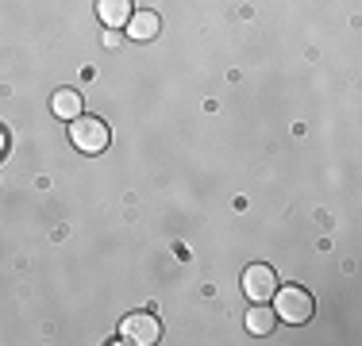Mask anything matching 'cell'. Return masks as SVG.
I'll use <instances>...</instances> for the list:
<instances>
[{"mask_svg":"<svg viewBox=\"0 0 362 346\" xmlns=\"http://www.w3.org/2000/svg\"><path fill=\"white\" fill-rule=\"evenodd\" d=\"M70 143L81 154H105L112 143V131L105 119H97V116H77L70 119Z\"/></svg>","mask_w":362,"mask_h":346,"instance_id":"1","label":"cell"},{"mask_svg":"<svg viewBox=\"0 0 362 346\" xmlns=\"http://www.w3.org/2000/svg\"><path fill=\"white\" fill-rule=\"evenodd\" d=\"M313 297H308L300 285H286V289H278V308H274V316L286 319V323H308L313 319Z\"/></svg>","mask_w":362,"mask_h":346,"instance_id":"2","label":"cell"},{"mask_svg":"<svg viewBox=\"0 0 362 346\" xmlns=\"http://www.w3.org/2000/svg\"><path fill=\"white\" fill-rule=\"evenodd\" d=\"M119 339H127L135 346H154L162 339V323L151 316V311H132V316L119 323Z\"/></svg>","mask_w":362,"mask_h":346,"instance_id":"3","label":"cell"},{"mask_svg":"<svg viewBox=\"0 0 362 346\" xmlns=\"http://www.w3.org/2000/svg\"><path fill=\"white\" fill-rule=\"evenodd\" d=\"M243 292H247V300H258V304H266V300L278 292V273L270 270V266H262V262H255V266H247L243 270Z\"/></svg>","mask_w":362,"mask_h":346,"instance_id":"4","label":"cell"},{"mask_svg":"<svg viewBox=\"0 0 362 346\" xmlns=\"http://www.w3.org/2000/svg\"><path fill=\"white\" fill-rule=\"evenodd\" d=\"M97 20L105 28H124L132 20V0H97Z\"/></svg>","mask_w":362,"mask_h":346,"instance_id":"5","label":"cell"},{"mask_svg":"<svg viewBox=\"0 0 362 346\" xmlns=\"http://www.w3.org/2000/svg\"><path fill=\"white\" fill-rule=\"evenodd\" d=\"M124 28H127L132 39L146 42V39H154V35L162 31V23H158V16H154V12H132V20H127Z\"/></svg>","mask_w":362,"mask_h":346,"instance_id":"6","label":"cell"},{"mask_svg":"<svg viewBox=\"0 0 362 346\" xmlns=\"http://www.w3.org/2000/svg\"><path fill=\"white\" fill-rule=\"evenodd\" d=\"M274 323H278L274 308H262L258 300H255V308H247V331H251V335H270Z\"/></svg>","mask_w":362,"mask_h":346,"instance_id":"7","label":"cell"},{"mask_svg":"<svg viewBox=\"0 0 362 346\" xmlns=\"http://www.w3.org/2000/svg\"><path fill=\"white\" fill-rule=\"evenodd\" d=\"M50 108H54V116H58V119H77V116H81V93H74V89L54 93Z\"/></svg>","mask_w":362,"mask_h":346,"instance_id":"8","label":"cell"},{"mask_svg":"<svg viewBox=\"0 0 362 346\" xmlns=\"http://www.w3.org/2000/svg\"><path fill=\"white\" fill-rule=\"evenodd\" d=\"M4 150H8V135H4V127H0V158H4Z\"/></svg>","mask_w":362,"mask_h":346,"instance_id":"9","label":"cell"}]
</instances>
